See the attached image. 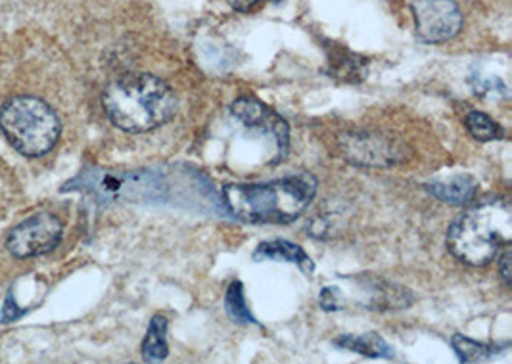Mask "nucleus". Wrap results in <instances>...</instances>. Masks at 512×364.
I'll list each match as a JSON object with an SVG mask.
<instances>
[{"instance_id":"3","label":"nucleus","mask_w":512,"mask_h":364,"mask_svg":"<svg viewBox=\"0 0 512 364\" xmlns=\"http://www.w3.org/2000/svg\"><path fill=\"white\" fill-rule=\"evenodd\" d=\"M512 240V209L505 200L470 205L447 232V248L470 267H484Z\"/></svg>"},{"instance_id":"8","label":"nucleus","mask_w":512,"mask_h":364,"mask_svg":"<svg viewBox=\"0 0 512 364\" xmlns=\"http://www.w3.org/2000/svg\"><path fill=\"white\" fill-rule=\"evenodd\" d=\"M342 158L359 167H390L405 158L403 148L373 133H350L340 140Z\"/></svg>"},{"instance_id":"11","label":"nucleus","mask_w":512,"mask_h":364,"mask_svg":"<svg viewBox=\"0 0 512 364\" xmlns=\"http://www.w3.org/2000/svg\"><path fill=\"white\" fill-rule=\"evenodd\" d=\"M254 261H286L292 265H298L305 274H313L315 263L313 259L303 251L302 246L290 242V240H267L257 246L254 251Z\"/></svg>"},{"instance_id":"16","label":"nucleus","mask_w":512,"mask_h":364,"mask_svg":"<svg viewBox=\"0 0 512 364\" xmlns=\"http://www.w3.org/2000/svg\"><path fill=\"white\" fill-rule=\"evenodd\" d=\"M225 311L229 315V319L236 322V324H257V320L254 319L248 303H246V296H244V286L242 282H233L227 290V296H225Z\"/></svg>"},{"instance_id":"19","label":"nucleus","mask_w":512,"mask_h":364,"mask_svg":"<svg viewBox=\"0 0 512 364\" xmlns=\"http://www.w3.org/2000/svg\"><path fill=\"white\" fill-rule=\"evenodd\" d=\"M511 259V248L507 246L505 251H503V255H501V259H499V271H501V276H503V280H505V284H507V286H511V271H509V267H511Z\"/></svg>"},{"instance_id":"5","label":"nucleus","mask_w":512,"mask_h":364,"mask_svg":"<svg viewBox=\"0 0 512 364\" xmlns=\"http://www.w3.org/2000/svg\"><path fill=\"white\" fill-rule=\"evenodd\" d=\"M64 190L85 192L100 202H158L167 198L162 175L148 169L108 171L91 167L68 182Z\"/></svg>"},{"instance_id":"6","label":"nucleus","mask_w":512,"mask_h":364,"mask_svg":"<svg viewBox=\"0 0 512 364\" xmlns=\"http://www.w3.org/2000/svg\"><path fill=\"white\" fill-rule=\"evenodd\" d=\"M64 236L60 219L52 213H35L12 228L6 238V250L18 259H31L54 250Z\"/></svg>"},{"instance_id":"15","label":"nucleus","mask_w":512,"mask_h":364,"mask_svg":"<svg viewBox=\"0 0 512 364\" xmlns=\"http://www.w3.org/2000/svg\"><path fill=\"white\" fill-rule=\"evenodd\" d=\"M328 73L332 77H336L338 81L359 83V81H363V77L367 73V64H363L361 56H355L348 50H340V54L330 60Z\"/></svg>"},{"instance_id":"20","label":"nucleus","mask_w":512,"mask_h":364,"mask_svg":"<svg viewBox=\"0 0 512 364\" xmlns=\"http://www.w3.org/2000/svg\"><path fill=\"white\" fill-rule=\"evenodd\" d=\"M22 313L18 311V305L14 303L12 296H8L6 303H4V309H2V322H12V320L18 319Z\"/></svg>"},{"instance_id":"13","label":"nucleus","mask_w":512,"mask_h":364,"mask_svg":"<svg viewBox=\"0 0 512 364\" xmlns=\"http://www.w3.org/2000/svg\"><path fill=\"white\" fill-rule=\"evenodd\" d=\"M167 328L169 320L163 315H156L150 320L146 338L142 343V359L146 363H162L169 355V345H167Z\"/></svg>"},{"instance_id":"4","label":"nucleus","mask_w":512,"mask_h":364,"mask_svg":"<svg viewBox=\"0 0 512 364\" xmlns=\"http://www.w3.org/2000/svg\"><path fill=\"white\" fill-rule=\"evenodd\" d=\"M0 131L27 158H41L60 140L62 123L45 100L14 96L0 108Z\"/></svg>"},{"instance_id":"18","label":"nucleus","mask_w":512,"mask_h":364,"mask_svg":"<svg viewBox=\"0 0 512 364\" xmlns=\"http://www.w3.org/2000/svg\"><path fill=\"white\" fill-rule=\"evenodd\" d=\"M319 303H321V307H323L325 311L334 313V311H340V309H344L346 297H344V292H342L338 286H326V288L321 290Z\"/></svg>"},{"instance_id":"17","label":"nucleus","mask_w":512,"mask_h":364,"mask_svg":"<svg viewBox=\"0 0 512 364\" xmlns=\"http://www.w3.org/2000/svg\"><path fill=\"white\" fill-rule=\"evenodd\" d=\"M466 129L478 142H491L505 137V131L499 123H495L488 114L476 110L466 114Z\"/></svg>"},{"instance_id":"21","label":"nucleus","mask_w":512,"mask_h":364,"mask_svg":"<svg viewBox=\"0 0 512 364\" xmlns=\"http://www.w3.org/2000/svg\"><path fill=\"white\" fill-rule=\"evenodd\" d=\"M231 6H233L234 10H240V12H248V10H252L254 6H256L259 0H227Z\"/></svg>"},{"instance_id":"9","label":"nucleus","mask_w":512,"mask_h":364,"mask_svg":"<svg viewBox=\"0 0 512 364\" xmlns=\"http://www.w3.org/2000/svg\"><path fill=\"white\" fill-rule=\"evenodd\" d=\"M231 112L244 127L273 138L277 146V156L279 160L280 158L284 160L288 152V142H290V129H288V123L275 110H271L267 104H263L257 98L244 96L234 102Z\"/></svg>"},{"instance_id":"10","label":"nucleus","mask_w":512,"mask_h":364,"mask_svg":"<svg viewBox=\"0 0 512 364\" xmlns=\"http://www.w3.org/2000/svg\"><path fill=\"white\" fill-rule=\"evenodd\" d=\"M426 192L443 204L470 205L478 196V181L472 175H453L445 179L426 182Z\"/></svg>"},{"instance_id":"7","label":"nucleus","mask_w":512,"mask_h":364,"mask_svg":"<svg viewBox=\"0 0 512 364\" xmlns=\"http://www.w3.org/2000/svg\"><path fill=\"white\" fill-rule=\"evenodd\" d=\"M413 16L422 43H447L463 27V14L455 0H415Z\"/></svg>"},{"instance_id":"14","label":"nucleus","mask_w":512,"mask_h":364,"mask_svg":"<svg viewBox=\"0 0 512 364\" xmlns=\"http://www.w3.org/2000/svg\"><path fill=\"white\" fill-rule=\"evenodd\" d=\"M451 345L455 349V353L459 355L461 363H484L493 359L501 349H505L507 345H489V343L476 342L470 340L466 336H453Z\"/></svg>"},{"instance_id":"1","label":"nucleus","mask_w":512,"mask_h":364,"mask_svg":"<svg viewBox=\"0 0 512 364\" xmlns=\"http://www.w3.org/2000/svg\"><path fill=\"white\" fill-rule=\"evenodd\" d=\"M315 194L317 179L305 171L267 184H229L223 188V200L234 217L254 225L296 221Z\"/></svg>"},{"instance_id":"2","label":"nucleus","mask_w":512,"mask_h":364,"mask_svg":"<svg viewBox=\"0 0 512 364\" xmlns=\"http://www.w3.org/2000/svg\"><path fill=\"white\" fill-rule=\"evenodd\" d=\"M177 96L171 87L150 73H127L102 92V108L117 129L148 133L177 114Z\"/></svg>"},{"instance_id":"12","label":"nucleus","mask_w":512,"mask_h":364,"mask_svg":"<svg viewBox=\"0 0 512 364\" xmlns=\"http://www.w3.org/2000/svg\"><path fill=\"white\" fill-rule=\"evenodd\" d=\"M334 343L342 349L359 353L369 359H392L394 357V349L382 340V336H378L374 332L361 334V336H340L334 340Z\"/></svg>"}]
</instances>
